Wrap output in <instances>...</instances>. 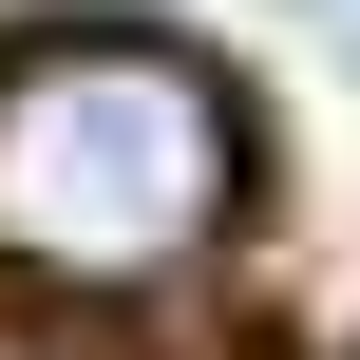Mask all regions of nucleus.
I'll list each match as a JSON object with an SVG mask.
<instances>
[{
	"mask_svg": "<svg viewBox=\"0 0 360 360\" xmlns=\"http://www.w3.org/2000/svg\"><path fill=\"white\" fill-rule=\"evenodd\" d=\"M247 209V95L152 19H57L0 57V266L57 304H152Z\"/></svg>",
	"mask_w": 360,
	"mask_h": 360,
	"instance_id": "obj_1",
	"label": "nucleus"
}]
</instances>
